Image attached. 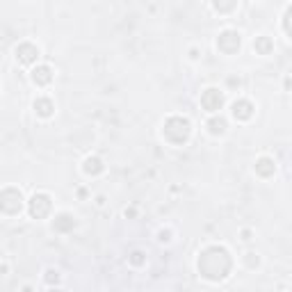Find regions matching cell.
Returning a JSON list of instances; mask_svg holds the SVG:
<instances>
[{"mask_svg": "<svg viewBox=\"0 0 292 292\" xmlns=\"http://www.w3.org/2000/svg\"><path fill=\"white\" fill-rule=\"evenodd\" d=\"M240 43H242V39H240V32H235V30H224V32L217 37V48L226 55L238 53Z\"/></svg>", "mask_w": 292, "mask_h": 292, "instance_id": "6da1fadb", "label": "cell"}, {"mask_svg": "<svg viewBox=\"0 0 292 292\" xmlns=\"http://www.w3.org/2000/svg\"><path fill=\"white\" fill-rule=\"evenodd\" d=\"M50 208H53L50 197L43 194V192H39V194H34V197L30 199V215H32L34 219H43V217H48Z\"/></svg>", "mask_w": 292, "mask_h": 292, "instance_id": "7a4b0ae2", "label": "cell"}, {"mask_svg": "<svg viewBox=\"0 0 292 292\" xmlns=\"http://www.w3.org/2000/svg\"><path fill=\"white\" fill-rule=\"evenodd\" d=\"M201 105L206 107L210 114L217 110H221V105H224V91L217 89V87H208L201 96Z\"/></svg>", "mask_w": 292, "mask_h": 292, "instance_id": "3957f363", "label": "cell"}, {"mask_svg": "<svg viewBox=\"0 0 292 292\" xmlns=\"http://www.w3.org/2000/svg\"><path fill=\"white\" fill-rule=\"evenodd\" d=\"M39 57V48L32 46V43H21L19 48H16V60H19L21 64H32L37 62Z\"/></svg>", "mask_w": 292, "mask_h": 292, "instance_id": "277c9868", "label": "cell"}, {"mask_svg": "<svg viewBox=\"0 0 292 292\" xmlns=\"http://www.w3.org/2000/svg\"><path fill=\"white\" fill-rule=\"evenodd\" d=\"M254 171L258 173L260 178H269L276 173V162H274V158H269V155H263V158L256 160Z\"/></svg>", "mask_w": 292, "mask_h": 292, "instance_id": "5b68a950", "label": "cell"}, {"mask_svg": "<svg viewBox=\"0 0 292 292\" xmlns=\"http://www.w3.org/2000/svg\"><path fill=\"white\" fill-rule=\"evenodd\" d=\"M32 82L37 87H46L53 82V71H50V67H46V64H41V67H34L32 69Z\"/></svg>", "mask_w": 292, "mask_h": 292, "instance_id": "8992f818", "label": "cell"}, {"mask_svg": "<svg viewBox=\"0 0 292 292\" xmlns=\"http://www.w3.org/2000/svg\"><path fill=\"white\" fill-rule=\"evenodd\" d=\"M233 116L238 121H249L254 116V105L249 101H245V98H240V101L233 103Z\"/></svg>", "mask_w": 292, "mask_h": 292, "instance_id": "52a82bcc", "label": "cell"}, {"mask_svg": "<svg viewBox=\"0 0 292 292\" xmlns=\"http://www.w3.org/2000/svg\"><path fill=\"white\" fill-rule=\"evenodd\" d=\"M82 171H85L87 176H98V173L105 171V164H103V160L98 158V155H89V158H85Z\"/></svg>", "mask_w": 292, "mask_h": 292, "instance_id": "ba28073f", "label": "cell"}, {"mask_svg": "<svg viewBox=\"0 0 292 292\" xmlns=\"http://www.w3.org/2000/svg\"><path fill=\"white\" fill-rule=\"evenodd\" d=\"M34 112H37L41 119H50V116L55 114V105L50 98H46V96H41V98H37L34 101Z\"/></svg>", "mask_w": 292, "mask_h": 292, "instance_id": "9c48e42d", "label": "cell"}, {"mask_svg": "<svg viewBox=\"0 0 292 292\" xmlns=\"http://www.w3.org/2000/svg\"><path fill=\"white\" fill-rule=\"evenodd\" d=\"M208 133L215 135V137H221V135H226V130H228V124H226V119H221V116H212V119H208Z\"/></svg>", "mask_w": 292, "mask_h": 292, "instance_id": "30bf717a", "label": "cell"}, {"mask_svg": "<svg viewBox=\"0 0 292 292\" xmlns=\"http://www.w3.org/2000/svg\"><path fill=\"white\" fill-rule=\"evenodd\" d=\"M254 48H256V50H258L260 55H269V53H272V48H274V43H272V39H269V37H265V34H260V37H256Z\"/></svg>", "mask_w": 292, "mask_h": 292, "instance_id": "8fae6325", "label": "cell"}, {"mask_svg": "<svg viewBox=\"0 0 292 292\" xmlns=\"http://www.w3.org/2000/svg\"><path fill=\"white\" fill-rule=\"evenodd\" d=\"M128 260H130V265H135V267H139V265H144L146 263V258H144V254L139 249H135L133 254L128 256Z\"/></svg>", "mask_w": 292, "mask_h": 292, "instance_id": "7c38bea8", "label": "cell"}, {"mask_svg": "<svg viewBox=\"0 0 292 292\" xmlns=\"http://www.w3.org/2000/svg\"><path fill=\"white\" fill-rule=\"evenodd\" d=\"M245 263L249 265L251 269L258 267V265H260V256H258V254H254V251H249V254H245Z\"/></svg>", "mask_w": 292, "mask_h": 292, "instance_id": "4fadbf2b", "label": "cell"}, {"mask_svg": "<svg viewBox=\"0 0 292 292\" xmlns=\"http://www.w3.org/2000/svg\"><path fill=\"white\" fill-rule=\"evenodd\" d=\"M158 235H160V238H158V240H160V242H169V240H171V230H169V228H167V230H164V228H162V230H160V233H158Z\"/></svg>", "mask_w": 292, "mask_h": 292, "instance_id": "5bb4252c", "label": "cell"}, {"mask_svg": "<svg viewBox=\"0 0 292 292\" xmlns=\"http://www.w3.org/2000/svg\"><path fill=\"white\" fill-rule=\"evenodd\" d=\"M96 206H105V194H98V197H96Z\"/></svg>", "mask_w": 292, "mask_h": 292, "instance_id": "9a60e30c", "label": "cell"}, {"mask_svg": "<svg viewBox=\"0 0 292 292\" xmlns=\"http://www.w3.org/2000/svg\"><path fill=\"white\" fill-rule=\"evenodd\" d=\"M242 240H245V242H249V240H251V230H242Z\"/></svg>", "mask_w": 292, "mask_h": 292, "instance_id": "2e32d148", "label": "cell"}, {"mask_svg": "<svg viewBox=\"0 0 292 292\" xmlns=\"http://www.w3.org/2000/svg\"><path fill=\"white\" fill-rule=\"evenodd\" d=\"M0 269H3V272H7V263H0Z\"/></svg>", "mask_w": 292, "mask_h": 292, "instance_id": "e0dca14e", "label": "cell"}, {"mask_svg": "<svg viewBox=\"0 0 292 292\" xmlns=\"http://www.w3.org/2000/svg\"><path fill=\"white\" fill-rule=\"evenodd\" d=\"M23 292H32V287H30V285H25V287H23Z\"/></svg>", "mask_w": 292, "mask_h": 292, "instance_id": "ac0fdd59", "label": "cell"}]
</instances>
